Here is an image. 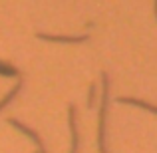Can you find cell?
I'll list each match as a JSON object with an SVG mask.
<instances>
[{"mask_svg": "<svg viewBox=\"0 0 157 153\" xmlns=\"http://www.w3.org/2000/svg\"><path fill=\"white\" fill-rule=\"evenodd\" d=\"M8 123H10V125H14L16 129L24 131V133H26L28 137H32V139H34V141H36V145H38V151H40V153H48V151H46V147H44V143H42V139H40V135L36 133V131H32L30 127H26V125H24V123L16 121V119H8Z\"/></svg>", "mask_w": 157, "mask_h": 153, "instance_id": "7a4b0ae2", "label": "cell"}, {"mask_svg": "<svg viewBox=\"0 0 157 153\" xmlns=\"http://www.w3.org/2000/svg\"><path fill=\"white\" fill-rule=\"evenodd\" d=\"M70 129H72V153H78V129H76V107L70 105Z\"/></svg>", "mask_w": 157, "mask_h": 153, "instance_id": "277c9868", "label": "cell"}, {"mask_svg": "<svg viewBox=\"0 0 157 153\" xmlns=\"http://www.w3.org/2000/svg\"><path fill=\"white\" fill-rule=\"evenodd\" d=\"M101 78H104V100H101V107H100V129H98V139H100V151L107 153L105 145H104V125H105V107H107V74H104Z\"/></svg>", "mask_w": 157, "mask_h": 153, "instance_id": "6da1fadb", "label": "cell"}, {"mask_svg": "<svg viewBox=\"0 0 157 153\" xmlns=\"http://www.w3.org/2000/svg\"><path fill=\"white\" fill-rule=\"evenodd\" d=\"M0 74H4V76H20L16 68H12L8 64H2V62H0Z\"/></svg>", "mask_w": 157, "mask_h": 153, "instance_id": "8992f818", "label": "cell"}, {"mask_svg": "<svg viewBox=\"0 0 157 153\" xmlns=\"http://www.w3.org/2000/svg\"><path fill=\"white\" fill-rule=\"evenodd\" d=\"M38 38L48 40V42H70V44H76V42H84L88 40V36H54V34H38Z\"/></svg>", "mask_w": 157, "mask_h": 153, "instance_id": "3957f363", "label": "cell"}, {"mask_svg": "<svg viewBox=\"0 0 157 153\" xmlns=\"http://www.w3.org/2000/svg\"><path fill=\"white\" fill-rule=\"evenodd\" d=\"M20 88H22V84H20V82H18V84H16V86H14V88H12V90H10V92H8V96H6V98H4V100H2V101H0V109H2V107H4V105H8V103H10V100H14V98H16V96H18V92H20Z\"/></svg>", "mask_w": 157, "mask_h": 153, "instance_id": "5b68a950", "label": "cell"}, {"mask_svg": "<svg viewBox=\"0 0 157 153\" xmlns=\"http://www.w3.org/2000/svg\"><path fill=\"white\" fill-rule=\"evenodd\" d=\"M94 100H96V84H92L90 88V105H94Z\"/></svg>", "mask_w": 157, "mask_h": 153, "instance_id": "52a82bcc", "label": "cell"}]
</instances>
